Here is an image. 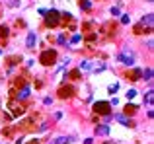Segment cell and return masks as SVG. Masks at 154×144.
<instances>
[{
  "instance_id": "cell-1",
  "label": "cell",
  "mask_w": 154,
  "mask_h": 144,
  "mask_svg": "<svg viewBox=\"0 0 154 144\" xmlns=\"http://www.w3.org/2000/svg\"><path fill=\"white\" fill-rule=\"evenodd\" d=\"M55 60H57V51H53V49L45 51L43 55H41V62H43L45 66H51V64H53Z\"/></svg>"
},
{
  "instance_id": "cell-2",
  "label": "cell",
  "mask_w": 154,
  "mask_h": 144,
  "mask_svg": "<svg viewBox=\"0 0 154 144\" xmlns=\"http://www.w3.org/2000/svg\"><path fill=\"white\" fill-rule=\"evenodd\" d=\"M117 60L123 62L125 66H135V55L133 53H119L117 55Z\"/></svg>"
},
{
  "instance_id": "cell-3",
  "label": "cell",
  "mask_w": 154,
  "mask_h": 144,
  "mask_svg": "<svg viewBox=\"0 0 154 144\" xmlns=\"http://www.w3.org/2000/svg\"><path fill=\"white\" fill-rule=\"evenodd\" d=\"M109 109H111V105L107 101H98V103H94V111L99 113V115H109Z\"/></svg>"
},
{
  "instance_id": "cell-4",
  "label": "cell",
  "mask_w": 154,
  "mask_h": 144,
  "mask_svg": "<svg viewBox=\"0 0 154 144\" xmlns=\"http://www.w3.org/2000/svg\"><path fill=\"white\" fill-rule=\"evenodd\" d=\"M45 16H47V25H57V22H59V14H57L55 10L47 12Z\"/></svg>"
},
{
  "instance_id": "cell-5",
  "label": "cell",
  "mask_w": 154,
  "mask_h": 144,
  "mask_svg": "<svg viewBox=\"0 0 154 144\" xmlns=\"http://www.w3.org/2000/svg\"><path fill=\"white\" fill-rule=\"evenodd\" d=\"M115 119L121 123V125H125V127H133V123H131V119L127 117V115H123V113H117L115 115Z\"/></svg>"
},
{
  "instance_id": "cell-6",
  "label": "cell",
  "mask_w": 154,
  "mask_h": 144,
  "mask_svg": "<svg viewBox=\"0 0 154 144\" xmlns=\"http://www.w3.org/2000/svg\"><path fill=\"white\" fill-rule=\"evenodd\" d=\"M25 45H27L29 49H33V47L37 45V35L33 33V31H29V33H27V41H25Z\"/></svg>"
},
{
  "instance_id": "cell-7",
  "label": "cell",
  "mask_w": 154,
  "mask_h": 144,
  "mask_svg": "<svg viewBox=\"0 0 154 144\" xmlns=\"http://www.w3.org/2000/svg\"><path fill=\"white\" fill-rule=\"evenodd\" d=\"M74 94V88H61L59 90V96L63 98V100H66V98H70Z\"/></svg>"
},
{
  "instance_id": "cell-8",
  "label": "cell",
  "mask_w": 154,
  "mask_h": 144,
  "mask_svg": "<svg viewBox=\"0 0 154 144\" xmlns=\"http://www.w3.org/2000/svg\"><path fill=\"white\" fill-rule=\"evenodd\" d=\"M96 133L101 134V136H107V134H109V127H107V125H98V127H96Z\"/></svg>"
},
{
  "instance_id": "cell-9",
  "label": "cell",
  "mask_w": 154,
  "mask_h": 144,
  "mask_svg": "<svg viewBox=\"0 0 154 144\" xmlns=\"http://www.w3.org/2000/svg\"><path fill=\"white\" fill-rule=\"evenodd\" d=\"M152 22H154V16L152 14H146V16L143 18V23H141V25H146V27L150 29V27H152Z\"/></svg>"
},
{
  "instance_id": "cell-10",
  "label": "cell",
  "mask_w": 154,
  "mask_h": 144,
  "mask_svg": "<svg viewBox=\"0 0 154 144\" xmlns=\"http://www.w3.org/2000/svg\"><path fill=\"white\" fill-rule=\"evenodd\" d=\"M29 92H31V90H29V86H27V84H25V86H23V88L20 90L18 98H20V100H25V98H29Z\"/></svg>"
},
{
  "instance_id": "cell-11",
  "label": "cell",
  "mask_w": 154,
  "mask_h": 144,
  "mask_svg": "<svg viewBox=\"0 0 154 144\" xmlns=\"http://www.w3.org/2000/svg\"><path fill=\"white\" fill-rule=\"evenodd\" d=\"M68 142H70L68 136H57L55 140H53V144H68Z\"/></svg>"
},
{
  "instance_id": "cell-12",
  "label": "cell",
  "mask_w": 154,
  "mask_h": 144,
  "mask_svg": "<svg viewBox=\"0 0 154 144\" xmlns=\"http://www.w3.org/2000/svg\"><path fill=\"white\" fill-rule=\"evenodd\" d=\"M154 94H152V88L148 90V92H146V98H144V101H146V103H148V105H152V101H154V98H152Z\"/></svg>"
},
{
  "instance_id": "cell-13",
  "label": "cell",
  "mask_w": 154,
  "mask_h": 144,
  "mask_svg": "<svg viewBox=\"0 0 154 144\" xmlns=\"http://www.w3.org/2000/svg\"><path fill=\"white\" fill-rule=\"evenodd\" d=\"M80 70H92V62L90 60H82L80 62Z\"/></svg>"
},
{
  "instance_id": "cell-14",
  "label": "cell",
  "mask_w": 154,
  "mask_h": 144,
  "mask_svg": "<svg viewBox=\"0 0 154 144\" xmlns=\"http://www.w3.org/2000/svg\"><path fill=\"white\" fill-rule=\"evenodd\" d=\"M141 76H143V78H146V80L150 82V80H152V68H146V70H144Z\"/></svg>"
},
{
  "instance_id": "cell-15",
  "label": "cell",
  "mask_w": 154,
  "mask_h": 144,
  "mask_svg": "<svg viewBox=\"0 0 154 144\" xmlns=\"http://www.w3.org/2000/svg\"><path fill=\"white\" fill-rule=\"evenodd\" d=\"M80 6H82L84 10H90V8H92V2H90V0H80Z\"/></svg>"
},
{
  "instance_id": "cell-16",
  "label": "cell",
  "mask_w": 154,
  "mask_h": 144,
  "mask_svg": "<svg viewBox=\"0 0 154 144\" xmlns=\"http://www.w3.org/2000/svg\"><path fill=\"white\" fill-rule=\"evenodd\" d=\"M135 96H137V90H135V88H129V90H127V100H133Z\"/></svg>"
},
{
  "instance_id": "cell-17",
  "label": "cell",
  "mask_w": 154,
  "mask_h": 144,
  "mask_svg": "<svg viewBox=\"0 0 154 144\" xmlns=\"http://www.w3.org/2000/svg\"><path fill=\"white\" fill-rule=\"evenodd\" d=\"M57 43H59V45H66V37H65L63 33H61L59 37H57Z\"/></svg>"
},
{
  "instance_id": "cell-18",
  "label": "cell",
  "mask_w": 154,
  "mask_h": 144,
  "mask_svg": "<svg viewBox=\"0 0 154 144\" xmlns=\"http://www.w3.org/2000/svg\"><path fill=\"white\" fill-rule=\"evenodd\" d=\"M107 90H109V94H115V92L119 90V84L115 82V84H111V86H109V88H107Z\"/></svg>"
},
{
  "instance_id": "cell-19",
  "label": "cell",
  "mask_w": 154,
  "mask_h": 144,
  "mask_svg": "<svg viewBox=\"0 0 154 144\" xmlns=\"http://www.w3.org/2000/svg\"><path fill=\"white\" fill-rule=\"evenodd\" d=\"M133 111H137V105H129V103H127V107H125V113H133Z\"/></svg>"
},
{
  "instance_id": "cell-20",
  "label": "cell",
  "mask_w": 154,
  "mask_h": 144,
  "mask_svg": "<svg viewBox=\"0 0 154 144\" xmlns=\"http://www.w3.org/2000/svg\"><path fill=\"white\" fill-rule=\"evenodd\" d=\"M70 43H72V45H78V43H80V35H72Z\"/></svg>"
},
{
  "instance_id": "cell-21",
  "label": "cell",
  "mask_w": 154,
  "mask_h": 144,
  "mask_svg": "<svg viewBox=\"0 0 154 144\" xmlns=\"http://www.w3.org/2000/svg\"><path fill=\"white\" fill-rule=\"evenodd\" d=\"M121 23H131V18L125 14V16H121Z\"/></svg>"
},
{
  "instance_id": "cell-22",
  "label": "cell",
  "mask_w": 154,
  "mask_h": 144,
  "mask_svg": "<svg viewBox=\"0 0 154 144\" xmlns=\"http://www.w3.org/2000/svg\"><path fill=\"white\" fill-rule=\"evenodd\" d=\"M0 33H2V35H8V27H6V25H2V27H0Z\"/></svg>"
},
{
  "instance_id": "cell-23",
  "label": "cell",
  "mask_w": 154,
  "mask_h": 144,
  "mask_svg": "<svg viewBox=\"0 0 154 144\" xmlns=\"http://www.w3.org/2000/svg\"><path fill=\"white\" fill-rule=\"evenodd\" d=\"M111 16H119V8H111Z\"/></svg>"
},
{
  "instance_id": "cell-24",
  "label": "cell",
  "mask_w": 154,
  "mask_h": 144,
  "mask_svg": "<svg viewBox=\"0 0 154 144\" xmlns=\"http://www.w3.org/2000/svg\"><path fill=\"white\" fill-rule=\"evenodd\" d=\"M117 103H119V100H117V98H111V101H109V105H117Z\"/></svg>"
},
{
  "instance_id": "cell-25",
  "label": "cell",
  "mask_w": 154,
  "mask_h": 144,
  "mask_svg": "<svg viewBox=\"0 0 154 144\" xmlns=\"http://www.w3.org/2000/svg\"><path fill=\"white\" fill-rule=\"evenodd\" d=\"M55 119H63V111H57V113H55Z\"/></svg>"
},
{
  "instance_id": "cell-26",
  "label": "cell",
  "mask_w": 154,
  "mask_h": 144,
  "mask_svg": "<svg viewBox=\"0 0 154 144\" xmlns=\"http://www.w3.org/2000/svg\"><path fill=\"white\" fill-rule=\"evenodd\" d=\"M84 144H94V140H92V138H86V140H84Z\"/></svg>"
},
{
  "instance_id": "cell-27",
  "label": "cell",
  "mask_w": 154,
  "mask_h": 144,
  "mask_svg": "<svg viewBox=\"0 0 154 144\" xmlns=\"http://www.w3.org/2000/svg\"><path fill=\"white\" fill-rule=\"evenodd\" d=\"M29 144H39V142H37V140H31V142H29Z\"/></svg>"
},
{
  "instance_id": "cell-28",
  "label": "cell",
  "mask_w": 154,
  "mask_h": 144,
  "mask_svg": "<svg viewBox=\"0 0 154 144\" xmlns=\"http://www.w3.org/2000/svg\"><path fill=\"white\" fill-rule=\"evenodd\" d=\"M0 55H2V51H0Z\"/></svg>"
}]
</instances>
